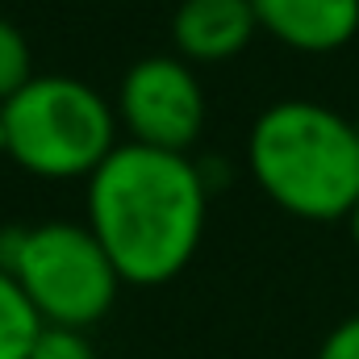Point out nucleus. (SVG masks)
Listing matches in <instances>:
<instances>
[{"mask_svg":"<svg viewBox=\"0 0 359 359\" xmlns=\"http://www.w3.org/2000/svg\"><path fill=\"white\" fill-rule=\"evenodd\" d=\"M209 222L205 168L180 151L121 142L88 176V230L121 284L159 288L201 251Z\"/></svg>","mask_w":359,"mask_h":359,"instance_id":"nucleus-1","label":"nucleus"},{"mask_svg":"<svg viewBox=\"0 0 359 359\" xmlns=\"http://www.w3.org/2000/svg\"><path fill=\"white\" fill-rule=\"evenodd\" d=\"M247 172L297 222H347L359 201L355 121L322 100H276L247 134Z\"/></svg>","mask_w":359,"mask_h":359,"instance_id":"nucleus-2","label":"nucleus"},{"mask_svg":"<svg viewBox=\"0 0 359 359\" xmlns=\"http://www.w3.org/2000/svg\"><path fill=\"white\" fill-rule=\"evenodd\" d=\"M4 155L34 180H88L121 142L109 96L76 76H34L0 100Z\"/></svg>","mask_w":359,"mask_h":359,"instance_id":"nucleus-3","label":"nucleus"},{"mask_svg":"<svg viewBox=\"0 0 359 359\" xmlns=\"http://www.w3.org/2000/svg\"><path fill=\"white\" fill-rule=\"evenodd\" d=\"M0 268L8 271L46 326L88 330L109 318L121 276L88 222H38L0 230Z\"/></svg>","mask_w":359,"mask_h":359,"instance_id":"nucleus-4","label":"nucleus"},{"mask_svg":"<svg viewBox=\"0 0 359 359\" xmlns=\"http://www.w3.org/2000/svg\"><path fill=\"white\" fill-rule=\"evenodd\" d=\"M117 126L138 147L180 151L188 155L205 130V88L192 63L180 55H147L138 59L117 88Z\"/></svg>","mask_w":359,"mask_h":359,"instance_id":"nucleus-5","label":"nucleus"},{"mask_svg":"<svg viewBox=\"0 0 359 359\" xmlns=\"http://www.w3.org/2000/svg\"><path fill=\"white\" fill-rule=\"evenodd\" d=\"M259 29L297 55H334L359 38V0H251Z\"/></svg>","mask_w":359,"mask_h":359,"instance_id":"nucleus-6","label":"nucleus"},{"mask_svg":"<svg viewBox=\"0 0 359 359\" xmlns=\"http://www.w3.org/2000/svg\"><path fill=\"white\" fill-rule=\"evenodd\" d=\"M259 34L251 0H180L172 17L176 55L192 67H213L238 59Z\"/></svg>","mask_w":359,"mask_h":359,"instance_id":"nucleus-7","label":"nucleus"},{"mask_svg":"<svg viewBox=\"0 0 359 359\" xmlns=\"http://www.w3.org/2000/svg\"><path fill=\"white\" fill-rule=\"evenodd\" d=\"M42 330L38 309L21 292V284L0 268V359H29V347Z\"/></svg>","mask_w":359,"mask_h":359,"instance_id":"nucleus-8","label":"nucleus"},{"mask_svg":"<svg viewBox=\"0 0 359 359\" xmlns=\"http://www.w3.org/2000/svg\"><path fill=\"white\" fill-rule=\"evenodd\" d=\"M38 72H34V50L21 34L17 21L0 17V100H8L21 84H29Z\"/></svg>","mask_w":359,"mask_h":359,"instance_id":"nucleus-9","label":"nucleus"},{"mask_svg":"<svg viewBox=\"0 0 359 359\" xmlns=\"http://www.w3.org/2000/svg\"><path fill=\"white\" fill-rule=\"evenodd\" d=\"M29 359H96V347H92L88 330H76V326H46L38 330L34 347H29Z\"/></svg>","mask_w":359,"mask_h":359,"instance_id":"nucleus-10","label":"nucleus"},{"mask_svg":"<svg viewBox=\"0 0 359 359\" xmlns=\"http://www.w3.org/2000/svg\"><path fill=\"white\" fill-rule=\"evenodd\" d=\"M318 359H359V313L343 318L318 347Z\"/></svg>","mask_w":359,"mask_h":359,"instance_id":"nucleus-11","label":"nucleus"},{"mask_svg":"<svg viewBox=\"0 0 359 359\" xmlns=\"http://www.w3.org/2000/svg\"><path fill=\"white\" fill-rule=\"evenodd\" d=\"M347 230H351V243H355V251H359V201L351 205V213H347Z\"/></svg>","mask_w":359,"mask_h":359,"instance_id":"nucleus-12","label":"nucleus"},{"mask_svg":"<svg viewBox=\"0 0 359 359\" xmlns=\"http://www.w3.org/2000/svg\"><path fill=\"white\" fill-rule=\"evenodd\" d=\"M0 155H4V126H0Z\"/></svg>","mask_w":359,"mask_h":359,"instance_id":"nucleus-13","label":"nucleus"},{"mask_svg":"<svg viewBox=\"0 0 359 359\" xmlns=\"http://www.w3.org/2000/svg\"><path fill=\"white\" fill-rule=\"evenodd\" d=\"M351 121H355V134H359V113H355V117H351Z\"/></svg>","mask_w":359,"mask_h":359,"instance_id":"nucleus-14","label":"nucleus"}]
</instances>
